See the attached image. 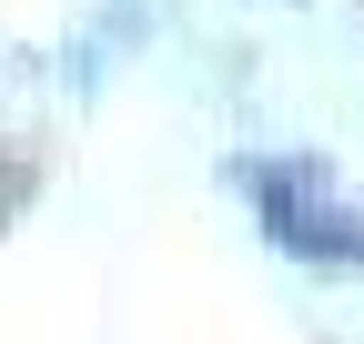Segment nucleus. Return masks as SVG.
Returning a JSON list of instances; mask_svg holds the SVG:
<instances>
[{
  "label": "nucleus",
  "instance_id": "1",
  "mask_svg": "<svg viewBox=\"0 0 364 344\" xmlns=\"http://www.w3.org/2000/svg\"><path fill=\"white\" fill-rule=\"evenodd\" d=\"M243 183H253L263 233L284 243V253H304V264H364V203H344L334 172L314 162V152L304 162H253Z\"/></svg>",
  "mask_w": 364,
  "mask_h": 344
}]
</instances>
